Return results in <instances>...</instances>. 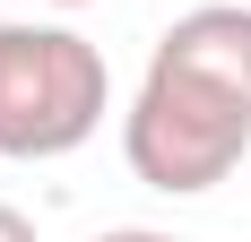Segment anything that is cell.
<instances>
[{
	"label": "cell",
	"instance_id": "3957f363",
	"mask_svg": "<svg viewBox=\"0 0 251 242\" xmlns=\"http://www.w3.org/2000/svg\"><path fill=\"white\" fill-rule=\"evenodd\" d=\"M0 242H44V234H35V217H26V208H9V199H0Z\"/></svg>",
	"mask_w": 251,
	"mask_h": 242
},
{
	"label": "cell",
	"instance_id": "277c9868",
	"mask_svg": "<svg viewBox=\"0 0 251 242\" xmlns=\"http://www.w3.org/2000/svg\"><path fill=\"white\" fill-rule=\"evenodd\" d=\"M96 242H174V234H156V225H113V234H96Z\"/></svg>",
	"mask_w": 251,
	"mask_h": 242
},
{
	"label": "cell",
	"instance_id": "6da1fadb",
	"mask_svg": "<svg viewBox=\"0 0 251 242\" xmlns=\"http://www.w3.org/2000/svg\"><path fill=\"white\" fill-rule=\"evenodd\" d=\"M251 156V0H200L156 35L122 113V165L165 199L217 191Z\"/></svg>",
	"mask_w": 251,
	"mask_h": 242
},
{
	"label": "cell",
	"instance_id": "7a4b0ae2",
	"mask_svg": "<svg viewBox=\"0 0 251 242\" xmlns=\"http://www.w3.org/2000/svg\"><path fill=\"white\" fill-rule=\"evenodd\" d=\"M113 70L104 52L61 18H0V156L52 165L104 130Z\"/></svg>",
	"mask_w": 251,
	"mask_h": 242
},
{
	"label": "cell",
	"instance_id": "5b68a950",
	"mask_svg": "<svg viewBox=\"0 0 251 242\" xmlns=\"http://www.w3.org/2000/svg\"><path fill=\"white\" fill-rule=\"evenodd\" d=\"M52 9H104V0H52Z\"/></svg>",
	"mask_w": 251,
	"mask_h": 242
}]
</instances>
